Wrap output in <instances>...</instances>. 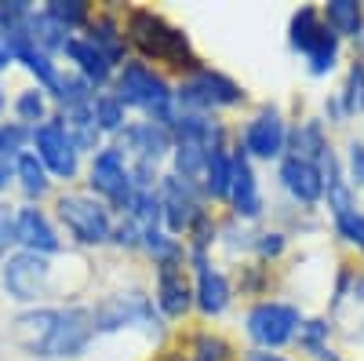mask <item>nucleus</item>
<instances>
[{"label": "nucleus", "mask_w": 364, "mask_h": 361, "mask_svg": "<svg viewBox=\"0 0 364 361\" xmlns=\"http://www.w3.org/2000/svg\"><path fill=\"white\" fill-rule=\"evenodd\" d=\"M109 248H113V252H124V256H139V248H142V226L132 223L128 216H117Z\"/></svg>", "instance_id": "obj_40"}, {"label": "nucleus", "mask_w": 364, "mask_h": 361, "mask_svg": "<svg viewBox=\"0 0 364 361\" xmlns=\"http://www.w3.org/2000/svg\"><path fill=\"white\" fill-rule=\"evenodd\" d=\"M120 150L128 154L132 164H149V168H168V157H171V128L164 125H154V120H142V117H132V125L113 139Z\"/></svg>", "instance_id": "obj_17"}, {"label": "nucleus", "mask_w": 364, "mask_h": 361, "mask_svg": "<svg viewBox=\"0 0 364 361\" xmlns=\"http://www.w3.org/2000/svg\"><path fill=\"white\" fill-rule=\"evenodd\" d=\"M157 194H161V226L168 234H175V237H186L190 226L211 208L208 197H204V190H200V183L182 179L175 172H164L161 175Z\"/></svg>", "instance_id": "obj_11"}, {"label": "nucleus", "mask_w": 364, "mask_h": 361, "mask_svg": "<svg viewBox=\"0 0 364 361\" xmlns=\"http://www.w3.org/2000/svg\"><path fill=\"white\" fill-rule=\"evenodd\" d=\"M26 150H33V128L18 125L15 117H4L0 120V157L15 161V157L26 154Z\"/></svg>", "instance_id": "obj_39"}, {"label": "nucleus", "mask_w": 364, "mask_h": 361, "mask_svg": "<svg viewBox=\"0 0 364 361\" xmlns=\"http://www.w3.org/2000/svg\"><path fill=\"white\" fill-rule=\"evenodd\" d=\"M109 88H113V95L132 110V117L154 120V125H164V128L175 125V117H178L175 80L164 70L142 63V58H128V63L117 70Z\"/></svg>", "instance_id": "obj_5"}, {"label": "nucleus", "mask_w": 364, "mask_h": 361, "mask_svg": "<svg viewBox=\"0 0 364 361\" xmlns=\"http://www.w3.org/2000/svg\"><path fill=\"white\" fill-rule=\"evenodd\" d=\"M8 106H11V99H8V88H4V80H0V120L8 117Z\"/></svg>", "instance_id": "obj_48"}, {"label": "nucleus", "mask_w": 364, "mask_h": 361, "mask_svg": "<svg viewBox=\"0 0 364 361\" xmlns=\"http://www.w3.org/2000/svg\"><path fill=\"white\" fill-rule=\"evenodd\" d=\"M8 343L26 361H84L99 343L91 303H44L15 310L8 321Z\"/></svg>", "instance_id": "obj_1"}, {"label": "nucleus", "mask_w": 364, "mask_h": 361, "mask_svg": "<svg viewBox=\"0 0 364 361\" xmlns=\"http://www.w3.org/2000/svg\"><path fill=\"white\" fill-rule=\"evenodd\" d=\"M15 248L37 252V256H66L70 245L48 204H15Z\"/></svg>", "instance_id": "obj_15"}, {"label": "nucleus", "mask_w": 364, "mask_h": 361, "mask_svg": "<svg viewBox=\"0 0 364 361\" xmlns=\"http://www.w3.org/2000/svg\"><path fill=\"white\" fill-rule=\"evenodd\" d=\"M306 310H302L299 299H284V295H269L259 303H248L240 314V333H245L248 347L255 350H277L284 354L295 343V333Z\"/></svg>", "instance_id": "obj_7"}, {"label": "nucleus", "mask_w": 364, "mask_h": 361, "mask_svg": "<svg viewBox=\"0 0 364 361\" xmlns=\"http://www.w3.org/2000/svg\"><path fill=\"white\" fill-rule=\"evenodd\" d=\"M343 361H346V357H343Z\"/></svg>", "instance_id": "obj_49"}, {"label": "nucleus", "mask_w": 364, "mask_h": 361, "mask_svg": "<svg viewBox=\"0 0 364 361\" xmlns=\"http://www.w3.org/2000/svg\"><path fill=\"white\" fill-rule=\"evenodd\" d=\"M58 26H66L70 33H84V26L95 11V4H87V0H44L41 4Z\"/></svg>", "instance_id": "obj_37"}, {"label": "nucleus", "mask_w": 364, "mask_h": 361, "mask_svg": "<svg viewBox=\"0 0 364 361\" xmlns=\"http://www.w3.org/2000/svg\"><path fill=\"white\" fill-rule=\"evenodd\" d=\"M11 70H15V63H11V55H8L4 41H0V77H4V73H11Z\"/></svg>", "instance_id": "obj_47"}, {"label": "nucleus", "mask_w": 364, "mask_h": 361, "mask_svg": "<svg viewBox=\"0 0 364 361\" xmlns=\"http://www.w3.org/2000/svg\"><path fill=\"white\" fill-rule=\"evenodd\" d=\"M277 190L284 194V201L302 212H317L324 204V172L314 161H302L284 154L277 161Z\"/></svg>", "instance_id": "obj_16"}, {"label": "nucleus", "mask_w": 364, "mask_h": 361, "mask_svg": "<svg viewBox=\"0 0 364 361\" xmlns=\"http://www.w3.org/2000/svg\"><path fill=\"white\" fill-rule=\"evenodd\" d=\"M288 154H291V157H302V161L321 164V172H324L328 164H336V161H339L336 139H331L328 125H324L317 113L291 120V132H288Z\"/></svg>", "instance_id": "obj_19"}, {"label": "nucleus", "mask_w": 364, "mask_h": 361, "mask_svg": "<svg viewBox=\"0 0 364 361\" xmlns=\"http://www.w3.org/2000/svg\"><path fill=\"white\" fill-rule=\"evenodd\" d=\"M26 33H29V41H33L44 55H51V58H63V51H66V44H70V29L66 26H58L44 8H33V11H29L26 15Z\"/></svg>", "instance_id": "obj_29"}, {"label": "nucleus", "mask_w": 364, "mask_h": 361, "mask_svg": "<svg viewBox=\"0 0 364 361\" xmlns=\"http://www.w3.org/2000/svg\"><path fill=\"white\" fill-rule=\"evenodd\" d=\"M237 361H299V357H288V354H277V350H255V347H245Z\"/></svg>", "instance_id": "obj_44"}, {"label": "nucleus", "mask_w": 364, "mask_h": 361, "mask_svg": "<svg viewBox=\"0 0 364 361\" xmlns=\"http://www.w3.org/2000/svg\"><path fill=\"white\" fill-rule=\"evenodd\" d=\"M33 154L41 157V164L48 168V175L55 179V187H77L84 179V154L70 142V135L63 132V125L51 117L41 128H33Z\"/></svg>", "instance_id": "obj_12"}, {"label": "nucleus", "mask_w": 364, "mask_h": 361, "mask_svg": "<svg viewBox=\"0 0 364 361\" xmlns=\"http://www.w3.org/2000/svg\"><path fill=\"white\" fill-rule=\"evenodd\" d=\"M51 216L73 252H102L113 241L117 212L84 187H63L51 197Z\"/></svg>", "instance_id": "obj_4"}, {"label": "nucleus", "mask_w": 364, "mask_h": 361, "mask_svg": "<svg viewBox=\"0 0 364 361\" xmlns=\"http://www.w3.org/2000/svg\"><path fill=\"white\" fill-rule=\"evenodd\" d=\"M139 256L149 263V266H161V263H186L190 252H186V241L168 234L164 226H149L142 230V248Z\"/></svg>", "instance_id": "obj_32"}, {"label": "nucleus", "mask_w": 364, "mask_h": 361, "mask_svg": "<svg viewBox=\"0 0 364 361\" xmlns=\"http://www.w3.org/2000/svg\"><path fill=\"white\" fill-rule=\"evenodd\" d=\"M178 350L186 354L190 361H237L240 350L237 343L215 325H197V328H186L178 336Z\"/></svg>", "instance_id": "obj_22"}, {"label": "nucleus", "mask_w": 364, "mask_h": 361, "mask_svg": "<svg viewBox=\"0 0 364 361\" xmlns=\"http://www.w3.org/2000/svg\"><path fill=\"white\" fill-rule=\"evenodd\" d=\"M339 63H343V41L324 26V33L314 41V48L302 55V70H306L310 80H328L339 70Z\"/></svg>", "instance_id": "obj_31"}, {"label": "nucleus", "mask_w": 364, "mask_h": 361, "mask_svg": "<svg viewBox=\"0 0 364 361\" xmlns=\"http://www.w3.org/2000/svg\"><path fill=\"white\" fill-rule=\"evenodd\" d=\"M317 117L328 125V132H331V128H343V125H350V117H346V110H343L339 92H328V95L321 99V113H317Z\"/></svg>", "instance_id": "obj_43"}, {"label": "nucleus", "mask_w": 364, "mask_h": 361, "mask_svg": "<svg viewBox=\"0 0 364 361\" xmlns=\"http://www.w3.org/2000/svg\"><path fill=\"white\" fill-rule=\"evenodd\" d=\"M15 190V161H4L0 157V201Z\"/></svg>", "instance_id": "obj_45"}, {"label": "nucleus", "mask_w": 364, "mask_h": 361, "mask_svg": "<svg viewBox=\"0 0 364 361\" xmlns=\"http://www.w3.org/2000/svg\"><path fill=\"white\" fill-rule=\"evenodd\" d=\"M230 187H233V142L211 150L208 164H204V175H200V190H204L211 208H226Z\"/></svg>", "instance_id": "obj_24"}, {"label": "nucleus", "mask_w": 364, "mask_h": 361, "mask_svg": "<svg viewBox=\"0 0 364 361\" xmlns=\"http://www.w3.org/2000/svg\"><path fill=\"white\" fill-rule=\"evenodd\" d=\"M175 103L186 113H211V117H226L233 110H245L252 103L248 88L237 77H230L219 66H200L186 77L175 80Z\"/></svg>", "instance_id": "obj_6"}, {"label": "nucleus", "mask_w": 364, "mask_h": 361, "mask_svg": "<svg viewBox=\"0 0 364 361\" xmlns=\"http://www.w3.org/2000/svg\"><path fill=\"white\" fill-rule=\"evenodd\" d=\"M291 248V234L281 230L277 223H259L252 230V256L248 259H259V263H281Z\"/></svg>", "instance_id": "obj_34"}, {"label": "nucleus", "mask_w": 364, "mask_h": 361, "mask_svg": "<svg viewBox=\"0 0 364 361\" xmlns=\"http://www.w3.org/2000/svg\"><path fill=\"white\" fill-rule=\"evenodd\" d=\"M55 120L63 125V132L70 135V142L80 150L84 157L99 154V150L106 146V135L99 132L95 117H91V103L87 106H70V110H55Z\"/></svg>", "instance_id": "obj_25"}, {"label": "nucleus", "mask_w": 364, "mask_h": 361, "mask_svg": "<svg viewBox=\"0 0 364 361\" xmlns=\"http://www.w3.org/2000/svg\"><path fill=\"white\" fill-rule=\"evenodd\" d=\"M321 19L324 26L336 33L343 44H364V4L360 0H324L321 4Z\"/></svg>", "instance_id": "obj_26"}, {"label": "nucleus", "mask_w": 364, "mask_h": 361, "mask_svg": "<svg viewBox=\"0 0 364 361\" xmlns=\"http://www.w3.org/2000/svg\"><path fill=\"white\" fill-rule=\"evenodd\" d=\"M149 278H154V285H149L154 307L161 310V318L171 328L193 318V274H190V259L186 263L149 266Z\"/></svg>", "instance_id": "obj_13"}, {"label": "nucleus", "mask_w": 364, "mask_h": 361, "mask_svg": "<svg viewBox=\"0 0 364 361\" xmlns=\"http://www.w3.org/2000/svg\"><path fill=\"white\" fill-rule=\"evenodd\" d=\"M230 278H233V292L237 299H248V303H259V299H269V288L277 281L269 263L259 259H240L230 266Z\"/></svg>", "instance_id": "obj_27"}, {"label": "nucleus", "mask_w": 364, "mask_h": 361, "mask_svg": "<svg viewBox=\"0 0 364 361\" xmlns=\"http://www.w3.org/2000/svg\"><path fill=\"white\" fill-rule=\"evenodd\" d=\"M15 252V204L0 201V266Z\"/></svg>", "instance_id": "obj_42"}, {"label": "nucleus", "mask_w": 364, "mask_h": 361, "mask_svg": "<svg viewBox=\"0 0 364 361\" xmlns=\"http://www.w3.org/2000/svg\"><path fill=\"white\" fill-rule=\"evenodd\" d=\"M48 95H51L55 110H70V106H87L95 99V88H91L80 73H73L70 66H63V73H58V80Z\"/></svg>", "instance_id": "obj_35"}, {"label": "nucleus", "mask_w": 364, "mask_h": 361, "mask_svg": "<svg viewBox=\"0 0 364 361\" xmlns=\"http://www.w3.org/2000/svg\"><path fill=\"white\" fill-rule=\"evenodd\" d=\"M339 99H343V110L346 117L353 120L357 113L364 117V58H353L343 70V84H339Z\"/></svg>", "instance_id": "obj_38"}, {"label": "nucleus", "mask_w": 364, "mask_h": 361, "mask_svg": "<svg viewBox=\"0 0 364 361\" xmlns=\"http://www.w3.org/2000/svg\"><path fill=\"white\" fill-rule=\"evenodd\" d=\"M291 117L281 103H259L240 125H233V146L252 164H277L288 154Z\"/></svg>", "instance_id": "obj_8"}, {"label": "nucleus", "mask_w": 364, "mask_h": 361, "mask_svg": "<svg viewBox=\"0 0 364 361\" xmlns=\"http://www.w3.org/2000/svg\"><path fill=\"white\" fill-rule=\"evenodd\" d=\"M146 361H182V350L178 347H164V350H154Z\"/></svg>", "instance_id": "obj_46"}, {"label": "nucleus", "mask_w": 364, "mask_h": 361, "mask_svg": "<svg viewBox=\"0 0 364 361\" xmlns=\"http://www.w3.org/2000/svg\"><path fill=\"white\" fill-rule=\"evenodd\" d=\"M124 37H128L132 58H142V63L164 70L171 80L204 66L193 37L157 8H146V4L124 8Z\"/></svg>", "instance_id": "obj_2"}, {"label": "nucleus", "mask_w": 364, "mask_h": 361, "mask_svg": "<svg viewBox=\"0 0 364 361\" xmlns=\"http://www.w3.org/2000/svg\"><path fill=\"white\" fill-rule=\"evenodd\" d=\"M223 216L245 223V226H259L269 216V201L259 179V164H252L240 150L233 146V187H230V201L223 208Z\"/></svg>", "instance_id": "obj_14"}, {"label": "nucleus", "mask_w": 364, "mask_h": 361, "mask_svg": "<svg viewBox=\"0 0 364 361\" xmlns=\"http://www.w3.org/2000/svg\"><path fill=\"white\" fill-rule=\"evenodd\" d=\"M63 66H70L73 73H80L91 88H95V92H106V88L113 84V77H117V66L87 37H80V33L70 37V44L63 51Z\"/></svg>", "instance_id": "obj_20"}, {"label": "nucleus", "mask_w": 364, "mask_h": 361, "mask_svg": "<svg viewBox=\"0 0 364 361\" xmlns=\"http://www.w3.org/2000/svg\"><path fill=\"white\" fill-rule=\"evenodd\" d=\"M339 157H343V172L350 179V187L353 190H364V139L350 135L346 139V150H343Z\"/></svg>", "instance_id": "obj_41"}, {"label": "nucleus", "mask_w": 364, "mask_h": 361, "mask_svg": "<svg viewBox=\"0 0 364 361\" xmlns=\"http://www.w3.org/2000/svg\"><path fill=\"white\" fill-rule=\"evenodd\" d=\"M15 194L22 197V204H51V197L58 194L55 179L48 175V168L41 164L33 150L15 157Z\"/></svg>", "instance_id": "obj_23"}, {"label": "nucleus", "mask_w": 364, "mask_h": 361, "mask_svg": "<svg viewBox=\"0 0 364 361\" xmlns=\"http://www.w3.org/2000/svg\"><path fill=\"white\" fill-rule=\"evenodd\" d=\"M91 321H95L99 340L117 336H139L146 347L164 350L171 340V325L154 307V295L142 281H124L117 288H106L91 299Z\"/></svg>", "instance_id": "obj_3"}, {"label": "nucleus", "mask_w": 364, "mask_h": 361, "mask_svg": "<svg viewBox=\"0 0 364 361\" xmlns=\"http://www.w3.org/2000/svg\"><path fill=\"white\" fill-rule=\"evenodd\" d=\"M8 117H15L18 125H26V128H41L44 120L55 117V103H51V95L44 92V88H37V84H22L18 92L11 95Z\"/></svg>", "instance_id": "obj_28"}, {"label": "nucleus", "mask_w": 364, "mask_h": 361, "mask_svg": "<svg viewBox=\"0 0 364 361\" xmlns=\"http://www.w3.org/2000/svg\"><path fill=\"white\" fill-rule=\"evenodd\" d=\"M328 219H331V234L339 237V245H346L350 252L364 256V208L353 204V208H346V212H336Z\"/></svg>", "instance_id": "obj_36"}, {"label": "nucleus", "mask_w": 364, "mask_h": 361, "mask_svg": "<svg viewBox=\"0 0 364 361\" xmlns=\"http://www.w3.org/2000/svg\"><path fill=\"white\" fill-rule=\"evenodd\" d=\"M80 37H87L117 70L132 58V48H128V37H124V8L95 4V11H91V19H87Z\"/></svg>", "instance_id": "obj_18"}, {"label": "nucleus", "mask_w": 364, "mask_h": 361, "mask_svg": "<svg viewBox=\"0 0 364 361\" xmlns=\"http://www.w3.org/2000/svg\"><path fill=\"white\" fill-rule=\"evenodd\" d=\"M331 336H336V318L317 310V314H306L295 333V354L302 361H343V354L331 347Z\"/></svg>", "instance_id": "obj_21"}, {"label": "nucleus", "mask_w": 364, "mask_h": 361, "mask_svg": "<svg viewBox=\"0 0 364 361\" xmlns=\"http://www.w3.org/2000/svg\"><path fill=\"white\" fill-rule=\"evenodd\" d=\"M190 274H193V314L204 325L226 318L237 303L230 266L219 256H190Z\"/></svg>", "instance_id": "obj_10"}, {"label": "nucleus", "mask_w": 364, "mask_h": 361, "mask_svg": "<svg viewBox=\"0 0 364 361\" xmlns=\"http://www.w3.org/2000/svg\"><path fill=\"white\" fill-rule=\"evenodd\" d=\"M324 33V19H321V4H299L288 15V51L291 55H306L314 48V41Z\"/></svg>", "instance_id": "obj_30"}, {"label": "nucleus", "mask_w": 364, "mask_h": 361, "mask_svg": "<svg viewBox=\"0 0 364 361\" xmlns=\"http://www.w3.org/2000/svg\"><path fill=\"white\" fill-rule=\"evenodd\" d=\"M80 187L87 194H95L99 201H106L113 212L120 216L128 208L132 194H135V183H132V161L128 154L120 150L117 142H106L99 154H91L84 161V179Z\"/></svg>", "instance_id": "obj_9"}, {"label": "nucleus", "mask_w": 364, "mask_h": 361, "mask_svg": "<svg viewBox=\"0 0 364 361\" xmlns=\"http://www.w3.org/2000/svg\"><path fill=\"white\" fill-rule=\"evenodd\" d=\"M91 117H95V125H99V132L106 135V142H113L120 132L132 125V110L113 95V88H106V92H95V99H91Z\"/></svg>", "instance_id": "obj_33"}]
</instances>
